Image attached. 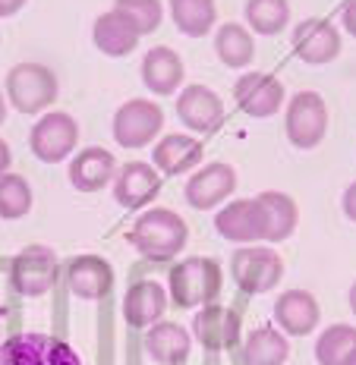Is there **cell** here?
Instances as JSON below:
<instances>
[{
    "label": "cell",
    "instance_id": "1",
    "mask_svg": "<svg viewBox=\"0 0 356 365\" xmlns=\"http://www.w3.org/2000/svg\"><path fill=\"white\" fill-rule=\"evenodd\" d=\"M189 240V227L171 208H151L136 217L130 227V242L151 262H173L183 252Z\"/></svg>",
    "mask_w": 356,
    "mask_h": 365
},
{
    "label": "cell",
    "instance_id": "2",
    "mask_svg": "<svg viewBox=\"0 0 356 365\" xmlns=\"http://www.w3.org/2000/svg\"><path fill=\"white\" fill-rule=\"evenodd\" d=\"M221 264L218 258H183L180 264H173L168 274V293L171 302L177 309H199V306H211L221 293Z\"/></svg>",
    "mask_w": 356,
    "mask_h": 365
},
{
    "label": "cell",
    "instance_id": "3",
    "mask_svg": "<svg viewBox=\"0 0 356 365\" xmlns=\"http://www.w3.org/2000/svg\"><path fill=\"white\" fill-rule=\"evenodd\" d=\"M6 101L13 104L19 113H41L57 101V76L44 63H16L6 73Z\"/></svg>",
    "mask_w": 356,
    "mask_h": 365
},
{
    "label": "cell",
    "instance_id": "4",
    "mask_svg": "<svg viewBox=\"0 0 356 365\" xmlns=\"http://www.w3.org/2000/svg\"><path fill=\"white\" fill-rule=\"evenodd\" d=\"M0 365H82V359L60 337L26 331L0 344Z\"/></svg>",
    "mask_w": 356,
    "mask_h": 365
},
{
    "label": "cell",
    "instance_id": "5",
    "mask_svg": "<svg viewBox=\"0 0 356 365\" xmlns=\"http://www.w3.org/2000/svg\"><path fill=\"white\" fill-rule=\"evenodd\" d=\"M230 277L243 293L259 296L281 284L284 262L271 246H243L230 258Z\"/></svg>",
    "mask_w": 356,
    "mask_h": 365
},
{
    "label": "cell",
    "instance_id": "6",
    "mask_svg": "<svg viewBox=\"0 0 356 365\" xmlns=\"http://www.w3.org/2000/svg\"><path fill=\"white\" fill-rule=\"evenodd\" d=\"M284 129L293 148H315L322 145L325 133H328V104L319 91H297L287 104L284 113Z\"/></svg>",
    "mask_w": 356,
    "mask_h": 365
},
{
    "label": "cell",
    "instance_id": "7",
    "mask_svg": "<svg viewBox=\"0 0 356 365\" xmlns=\"http://www.w3.org/2000/svg\"><path fill=\"white\" fill-rule=\"evenodd\" d=\"M57 252L51 246H26L22 252L10 262V284L19 296L38 299L57 284Z\"/></svg>",
    "mask_w": 356,
    "mask_h": 365
},
{
    "label": "cell",
    "instance_id": "8",
    "mask_svg": "<svg viewBox=\"0 0 356 365\" xmlns=\"http://www.w3.org/2000/svg\"><path fill=\"white\" fill-rule=\"evenodd\" d=\"M76 142H79V123L63 110L41 113L38 123L29 133V148L38 161L44 164H60L73 155Z\"/></svg>",
    "mask_w": 356,
    "mask_h": 365
},
{
    "label": "cell",
    "instance_id": "9",
    "mask_svg": "<svg viewBox=\"0 0 356 365\" xmlns=\"http://www.w3.org/2000/svg\"><path fill=\"white\" fill-rule=\"evenodd\" d=\"M164 126V110L148 98H133L113 113V139L123 148H146Z\"/></svg>",
    "mask_w": 356,
    "mask_h": 365
},
{
    "label": "cell",
    "instance_id": "10",
    "mask_svg": "<svg viewBox=\"0 0 356 365\" xmlns=\"http://www.w3.org/2000/svg\"><path fill=\"white\" fill-rule=\"evenodd\" d=\"M161 192V173L148 161H130L113 177V199L126 211H142Z\"/></svg>",
    "mask_w": 356,
    "mask_h": 365
},
{
    "label": "cell",
    "instance_id": "11",
    "mask_svg": "<svg viewBox=\"0 0 356 365\" xmlns=\"http://www.w3.org/2000/svg\"><path fill=\"white\" fill-rule=\"evenodd\" d=\"M237 189V170L224 161H211L205 167L189 177L186 182V202L195 211H211L221 202H227V195Z\"/></svg>",
    "mask_w": 356,
    "mask_h": 365
},
{
    "label": "cell",
    "instance_id": "12",
    "mask_svg": "<svg viewBox=\"0 0 356 365\" xmlns=\"http://www.w3.org/2000/svg\"><path fill=\"white\" fill-rule=\"evenodd\" d=\"M215 230L240 246H255L265 240V215L255 199H233L215 215Z\"/></svg>",
    "mask_w": 356,
    "mask_h": 365
},
{
    "label": "cell",
    "instance_id": "13",
    "mask_svg": "<svg viewBox=\"0 0 356 365\" xmlns=\"http://www.w3.org/2000/svg\"><path fill=\"white\" fill-rule=\"evenodd\" d=\"M233 98H237L240 110H243L246 117L265 120L281 110L284 86L271 73H246V76H240L237 86H233Z\"/></svg>",
    "mask_w": 356,
    "mask_h": 365
},
{
    "label": "cell",
    "instance_id": "14",
    "mask_svg": "<svg viewBox=\"0 0 356 365\" xmlns=\"http://www.w3.org/2000/svg\"><path fill=\"white\" fill-rule=\"evenodd\" d=\"M177 117L193 133H218L224 123V101L208 86H186L177 98Z\"/></svg>",
    "mask_w": 356,
    "mask_h": 365
},
{
    "label": "cell",
    "instance_id": "15",
    "mask_svg": "<svg viewBox=\"0 0 356 365\" xmlns=\"http://www.w3.org/2000/svg\"><path fill=\"white\" fill-rule=\"evenodd\" d=\"M293 51L302 63H331L340 54V32L331 26L328 19H302L297 29H293Z\"/></svg>",
    "mask_w": 356,
    "mask_h": 365
},
{
    "label": "cell",
    "instance_id": "16",
    "mask_svg": "<svg viewBox=\"0 0 356 365\" xmlns=\"http://www.w3.org/2000/svg\"><path fill=\"white\" fill-rule=\"evenodd\" d=\"M319 299L309 290H284L275 302V322L287 337H306L319 328Z\"/></svg>",
    "mask_w": 356,
    "mask_h": 365
},
{
    "label": "cell",
    "instance_id": "17",
    "mask_svg": "<svg viewBox=\"0 0 356 365\" xmlns=\"http://www.w3.org/2000/svg\"><path fill=\"white\" fill-rule=\"evenodd\" d=\"M66 287L79 299H104L113 290V268L101 255H76L66 264Z\"/></svg>",
    "mask_w": 356,
    "mask_h": 365
},
{
    "label": "cell",
    "instance_id": "18",
    "mask_svg": "<svg viewBox=\"0 0 356 365\" xmlns=\"http://www.w3.org/2000/svg\"><path fill=\"white\" fill-rule=\"evenodd\" d=\"M193 337L205 349H230L240 340V315L227 306H202L199 315L193 318Z\"/></svg>",
    "mask_w": 356,
    "mask_h": 365
},
{
    "label": "cell",
    "instance_id": "19",
    "mask_svg": "<svg viewBox=\"0 0 356 365\" xmlns=\"http://www.w3.org/2000/svg\"><path fill=\"white\" fill-rule=\"evenodd\" d=\"M202 155H205V148H202L199 139L183 133H171L151 151V161H155L151 167L158 173H164V177H180V173L195 170L202 164Z\"/></svg>",
    "mask_w": 356,
    "mask_h": 365
},
{
    "label": "cell",
    "instance_id": "20",
    "mask_svg": "<svg viewBox=\"0 0 356 365\" xmlns=\"http://www.w3.org/2000/svg\"><path fill=\"white\" fill-rule=\"evenodd\" d=\"M117 170H120L117 158H113L108 148L92 145V148H82L70 161V182L79 192H98V189H104L108 182H113Z\"/></svg>",
    "mask_w": 356,
    "mask_h": 365
},
{
    "label": "cell",
    "instance_id": "21",
    "mask_svg": "<svg viewBox=\"0 0 356 365\" xmlns=\"http://www.w3.org/2000/svg\"><path fill=\"white\" fill-rule=\"evenodd\" d=\"M168 312V290L155 280H139L123 296V318L130 328H151Z\"/></svg>",
    "mask_w": 356,
    "mask_h": 365
},
{
    "label": "cell",
    "instance_id": "22",
    "mask_svg": "<svg viewBox=\"0 0 356 365\" xmlns=\"http://www.w3.org/2000/svg\"><path fill=\"white\" fill-rule=\"evenodd\" d=\"M183 57L173 48H151L146 57H142V82L146 88H151L155 95H173L180 86H183Z\"/></svg>",
    "mask_w": 356,
    "mask_h": 365
},
{
    "label": "cell",
    "instance_id": "23",
    "mask_svg": "<svg viewBox=\"0 0 356 365\" xmlns=\"http://www.w3.org/2000/svg\"><path fill=\"white\" fill-rule=\"evenodd\" d=\"M139 38L142 35L136 32V26L120 10L101 13V16L95 19V26H92L95 48L101 51V54H108V57H126V54H133L136 44H139Z\"/></svg>",
    "mask_w": 356,
    "mask_h": 365
},
{
    "label": "cell",
    "instance_id": "24",
    "mask_svg": "<svg viewBox=\"0 0 356 365\" xmlns=\"http://www.w3.org/2000/svg\"><path fill=\"white\" fill-rule=\"evenodd\" d=\"M262 215H265V240L268 242H284L297 230L300 224V208L297 202L290 199L287 192H278V189H268V192L255 195Z\"/></svg>",
    "mask_w": 356,
    "mask_h": 365
},
{
    "label": "cell",
    "instance_id": "25",
    "mask_svg": "<svg viewBox=\"0 0 356 365\" xmlns=\"http://www.w3.org/2000/svg\"><path fill=\"white\" fill-rule=\"evenodd\" d=\"M189 346H193V337H189L186 328L173 322H158L151 324L146 334V353L155 359L158 365H177L189 356Z\"/></svg>",
    "mask_w": 356,
    "mask_h": 365
},
{
    "label": "cell",
    "instance_id": "26",
    "mask_svg": "<svg viewBox=\"0 0 356 365\" xmlns=\"http://www.w3.org/2000/svg\"><path fill=\"white\" fill-rule=\"evenodd\" d=\"M215 54L230 70H243L255 57V38L240 22H224L215 35Z\"/></svg>",
    "mask_w": 356,
    "mask_h": 365
},
{
    "label": "cell",
    "instance_id": "27",
    "mask_svg": "<svg viewBox=\"0 0 356 365\" xmlns=\"http://www.w3.org/2000/svg\"><path fill=\"white\" fill-rule=\"evenodd\" d=\"M243 356L249 365H284L287 356H290V340L287 334H281L278 328H255L246 337Z\"/></svg>",
    "mask_w": 356,
    "mask_h": 365
},
{
    "label": "cell",
    "instance_id": "28",
    "mask_svg": "<svg viewBox=\"0 0 356 365\" xmlns=\"http://www.w3.org/2000/svg\"><path fill=\"white\" fill-rule=\"evenodd\" d=\"M171 19L189 38H202L211 32L218 19L215 0H171Z\"/></svg>",
    "mask_w": 356,
    "mask_h": 365
},
{
    "label": "cell",
    "instance_id": "29",
    "mask_svg": "<svg viewBox=\"0 0 356 365\" xmlns=\"http://www.w3.org/2000/svg\"><path fill=\"white\" fill-rule=\"evenodd\" d=\"M356 349V328L353 324H331L315 340V362L319 365H347Z\"/></svg>",
    "mask_w": 356,
    "mask_h": 365
},
{
    "label": "cell",
    "instance_id": "30",
    "mask_svg": "<svg viewBox=\"0 0 356 365\" xmlns=\"http://www.w3.org/2000/svg\"><path fill=\"white\" fill-rule=\"evenodd\" d=\"M246 22L255 35H278L290 22L287 0H246Z\"/></svg>",
    "mask_w": 356,
    "mask_h": 365
},
{
    "label": "cell",
    "instance_id": "31",
    "mask_svg": "<svg viewBox=\"0 0 356 365\" xmlns=\"http://www.w3.org/2000/svg\"><path fill=\"white\" fill-rule=\"evenodd\" d=\"M32 208V186L19 173H4L0 177V217L4 220H19Z\"/></svg>",
    "mask_w": 356,
    "mask_h": 365
},
{
    "label": "cell",
    "instance_id": "32",
    "mask_svg": "<svg viewBox=\"0 0 356 365\" xmlns=\"http://www.w3.org/2000/svg\"><path fill=\"white\" fill-rule=\"evenodd\" d=\"M113 10L123 13V16L136 26V32H139V35L155 32V29L161 26V16H164L161 0H117V4H113Z\"/></svg>",
    "mask_w": 356,
    "mask_h": 365
},
{
    "label": "cell",
    "instance_id": "33",
    "mask_svg": "<svg viewBox=\"0 0 356 365\" xmlns=\"http://www.w3.org/2000/svg\"><path fill=\"white\" fill-rule=\"evenodd\" d=\"M340 205H344V215L356 224V180L350 182V186L344 189V199H340Z\"/></svg>",
    "mask_w": 356,
    "mask_h": 365
},
{
    "label": "cell",
    "instance_id": "34",
    "mask_svg": "<svg viewBox=\"0 0 356 365\" xmlns=\"http://www.w3.org/2000/svg\"><path fill=\"white\" fill-rule=\"evenodd\" d=\"M340 19H344V29L356 38V0H347L344 10H340Z\"/></svg>",
    "mask_w": 356,
    "mask_h": 365
},
{
    "label": "cell",
    "instance_id": "35",
    "mask_svg": "<svg viewBox=\"0 0 356 365\" xmlns=\"http://www.w3.org/2000/svg\"><path fill=\"white\" fill-rule=\"evenodd\" d=\"M22 6H26V0H0V19H4V16H16Z\"/></svg>",
    "mask_w": 356,
    "mask_h": 365
},
{
    "label": "cell",
    "instance_id": "36",
    "mask_svg": "<svg viewBox=\"0 0 356 365\" xmlns=\"http://www.w3.org/2000/svg\"><path fill=\"white\" fill-rule=\"evenodd\" d=\"M10 164H13V151H10V145H6L4 139H0V177L10 173Z\"/></svg>",
    "mask_w": 356,
    "mask_h": 365
},
{
    "label": "cell",
    "instance_id": "37",
    "mask_svg": "<svg viewBox=\"0 0 356 365\" xmlns=\"http://www.w3.org/2000/svg\"><path fill=\"white\" fill-rule=\"evenodd\" d=\"M4 120H6V95L0 91V123H4Z\"/></svg>",
    "mask_w": 356,
    "mask_h": 365
},
{
    "label": "cell",
    "instance_id": "38",
    "mask_svg": "<svg viewBox=\"0 0 356 365\" xmlns=\"http://www.w3.org/2000/svg\"><path fill=\"white\" fill-rule=\"evenodd\" d=\"M350 309H353V315H356V280H353V287H350Z\"/></svg>",
    "mask_w": 356,
    "mask_h": 365
},
{
    "label": "cell",
    "instance_id": "39",
    "mask_svg": "<svg viewBox=\"0 0 356 365\" xmlns=\"http://www.w3.org/2000/svg\"><path fill=\"white\" fill-rule=\"evenodd\" d=\"M347 365H356V349L350 353V359H347Z\"/></svg>",
    "mask_w": 356,
    "mask_h": 365
}]
</instances>
